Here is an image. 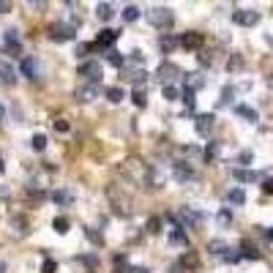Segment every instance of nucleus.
Segmentation results:
<instances>
[{
	"mask_svg": "<svg viewBox=\"0 0 273 273\" xmlns=\"http://www.w3.org/2000/svg\"><path fill=\"white\" fill-rule=\"evenodd\" d=\"M148 22L153 27H159V30H170L172 22H175V14H172V8H167V5H153V8H148Z\"/></svg>",
	"mask_w": 273,
	"mask_h": 273,
	"instance_id": "f257e3e1",
	"label": "nucleus"
},
{
	"mask_svg": "<svg viewBox=\"0 0 273 273\" xmlns=\"http://www.w3.org/2000/svg\"><path fill=\"white\" fill-rule=\"evenodd\" d=\"M77 74L85 79V82L98 85V82H101V63H98V60H82V63H79V71Z\"/></svg>",
	"mask_w": 273,
	"mask_h": 273,
	"instance_id": "f03ea898",
	"label": "nucleus"
},
{
	"mask_svg": "<svg viewBox=\"0 0 273 273\" xmlns=\"http://www.w3.org/2000/svg\"><path fill=\"white\" fill-rule=\"evenodd\" d=\"M175 219H178V222H183V230H197L202 222H205V213L191 211V208H181Z\"/></svg>",
	"mask_w": 273,
	"mask_h": 273,
	"instance_id": "7ed1b4c3",
	"label": "nucleus"
},
{
	"mask_svg": "<svg viewBox=\"0 0 273 273\" xmlns=\"http://www.w3.org/2000/svg\"><path fill=\"white\" fill-rule=\"evenodd\" d=\"M3 49L8 52L11 57L22 55V38H19V30H16V27H8V30L3 33Z\"/></svg>",
	"mask_w": 273,
	"mask_h": 273,
	"instance_id": "20e7f679",
	"label": "nucleus"
},
{
	"mask_svg": "<svg viewBox=\"0 0 273 273\" xmlns=\"http://www.w3.org/2000/svg\"><path fill=\"white\" fill-rule=\"evenodd\" d=\"M232 22L241 25V27H254L260 22V11H254V8H235V11H232Z\"/></svg>",
	"mask_w": 273,
	"mask_h": 273,
	"instance_id": "39448f33",
	"label": "nucleus"
},
{
	"mask_svg": "<svg viewBox=\"0 0 273 273\" xmlns=\"http://www.w3.org/2000/svg\"><path fill=\"white\" fill-rule=\"evenodd\" d=\"M213 126H216V115L213 112H202L194 118V131L200 137H211L213 134Z\"/></svg>",
	"mask_w": 273,
	"mask_h": 273,
	"instance_id": "423d86ee",
	"label": "nucleus"
},
{
	"mask_svg": "<svg viewBox=\"0 0 273 273\" xmlns=\"http://www.w3.org/2000/svg\"><path fill=\"white\" fill-rule=\"evenodd\" d=\"M49 38H52V41H74V38H77V27H74V25H66V22H60V25H52V27H49Z\"/></svg>",
	"mask_w": 273,
	"mask_h": 273,
	"instance_id": "0eeeda50",
	"label": "nucleus"
},
{
	"mask_svg": "<svg viewBox=\"0 0 273 273\" xmlns=\"http://www.w3.org/2000/svg\"><path fill=\"white\" fill-rule=\"evenodd\" d=\"M167 222H170V243L172 246H186V243H189V235H186L183 224L178 222L175 216H170Z\"/></svg>",
	"mask_w": 273,
	"mask_h": 273,
	"instance_id": "6e6552de",
	"label": "nucleus"
},
{
	"mask_svg": "<svg viewBox=\"0 0 273 273\" xmlns=\"http://www.w3.org/2000/svg\"><path fill=\"white\" fill-rule=\"evenodd\" d=\"M172 178H175L178 183H191L197 178V172L191 170L189 161H175V164H172Z\"/></svg>",
	"mask_w": 273,
	"mask_h": 273,
	"instance_id": "1a4fd4ad",
	"label": "nucleus"
},
{
	"mask_svg": "<svg viewBox=\"0 0 273 273\" xmlns=\"http://www.w3.org/2000/svg\"><path fill=\"white\" fill-rule=\"evenodd\" d=\"M19 74H22V77H27V79H38V74H41V66H38L36 57L25 55V57L19 60Z\"/></svg>",
	"mask_w": 273,
	"mask_h": 273,
	"instance_id": "9d476101",
	"label": "nucleus"
},
{
	"mask_svg": "<svg viewBox=\"0 0 273 273\" xmlns=\"http://www.w3.org/2000/svg\"><path fill=\"white\" fill-rule=\"evenodd\" d=\"M98 93H101V88H98V85L85 82V85H79V88L74 90V98H77V101L90 104V101H96V98H98Z\"/></svg>",
	"mask_w": 273,
	"mask_h": 273,
	"instance_id": "9b49d317",
	"label": "nucleus"
},
{
	"mask_svg": "<svg viewBox=\"0 0 273 273\" xmlns=\"http://www.w3.org/2000/svg\"><path fill=\"white\" fill-rule=\"evenodd\" d=\"M159 77L164 79V85H172V82H175L178 77H183V71H181V68L175 66V63L164 60V63H161V66H159Z\"/></svg>",
	"mask_w": 273,
	"mask_h": 273,
	"instance_id": "f8f14e48",
	"label": "nucleus"
},
{
	"mask_svg": "<svg viewBox=\"0 0 273 273\" xmlns=\"http://www.w3.org/2000/svg\"><path fill=\"white\" fill-rule=\"evenodd\" d=\"M74 200H77V197H74L71 189H55V191H52V202L60 205V208H71Z\"/></svg>",
	"mask_w": 273,
	"mask_h": 273,
	"instance_id": "ddd939ff",
	"label": "nucleus"
},
{
	"mask_svg": "<svg viewBox=\"0 0 273 273\" xmlns=\"http://www.w3.org/2000/svg\"><path fill=\"white\" fill-rule=\"evenodd\" d=\"M115 41H118V30H109V27H107V30L98 33L93 44H96V49H112Z\"/></svg>",
	"mask_w": 273,
	"mask_h": 273,
	"instance_id": "4468645a",
	"label": "nucleus"
},
{
	"mask_svg": "<svg viewBox=\"0 0 273 273\" xmlns=\"http://www.w3.org/2000/svg\"><path fill=\"white\" fill-rule=\"evenodd\" d=\"M232 178H235L238 183H257V181H263V172H254V170H243V167H238V170H232Z\"/></svg>",
	"mask_w": 273,
	"mask_h": 273,
	"instance_id": "2eb2a0df",
	"label": "nucleus"
},
{
	"mask_svg": "<svg viewBox=\"0 0 273 273\" xmlns=\"http://www.w3.org/2000/svg\"><path fill=\"white\" fill-rule=\"evenodd\" d=\"M232 112H235L238 118H243L246 123H257V120H260L257 109H252L249 104H235V107H232Z\"/></svg>",
	"mask_w": 273,
	"mask_h": 273,
	"instance_id": "dca6fc26",
	"label": "nucleus"
},
{
	"mask_svg": "<svg viewBox=\"0 0 273 273\" xmlns=\"http://www.w3.org/2000/svg\"><path fill=\"white\" fill-rule=\"evenodd\" d=\"M126 68V74H129V82L134 85V88H142L145 82H148V71L145 68H129V66H123Z\"/></svg>",
	"mask_w": 273,
	"mask_h": 273,
	"instance_id": "f3484780",
	"label": "nucleus"
},
{
	"mask_svg": "<svg viewBox=\"0 0 273 273\" xmlns=\"http://www.w3.org/2000/svg\"><path fill=\"white\" fill-rule=\"evenodd\" d=\"M181 46H183V49H200V46H202V33H183V36H181Z\"/></svg>",
	"mask_w": 273,
	"mask_h": 273,
	"instance_id": "a211bd4d",
	"label": "nucleus"
},
{
	"mask_svg": "<svg viewBox=\"0 0 273 273\" xmlns=\"http://www.w3.org/2000/svg\"><path fill=\"white\" fill-rule=\"evenodd\" d=\"M208 252H211L213 257H219V260H222L224 254L230 252V243H227V241H222V238H216V241H211V243H208Z\"/></svg>",
	"mask_w": 273,
	"mask_h": 273,
	"instance_id": "6ab92c4d",
	"label": "nucleus"
},
{
	"mask_svg": "<svg viewBox=\"0 0 273 273\" xmlns=\"http://www.w3.org/2000/svg\"><path fill=\"white\" fill-rule=\"evenodd\" d=\"M241 260H260V249L252 241H241Z\"/></svg>",
	"mask_w": 273,
	"mask_h": 273,
	"instance_id": "aec40b11",
	"label": "nucleus"
},
{
	"mask_svg": "<svg viewBox=\"0 0 273 273\" xmlns=\"http://www.w3.org/2000/svg\"><path fill=\"white\" fill-rule=\"evenodd\" d=\"M227 202H230V205H235V208H241L243 202H246V191H243L241 186L230 189V191H227Z\"/></svg>",
	"mask_w": 273,
	"mask_h": 273,
	"instance_id": "412c9836",
	"label": "nucleus"
},
{
	"mask_svg": "<svg viewBox=\"0 0 273 273\" xmlns=\"http://www.w3.org/2000/svg\"><path fill=\"white\" fill-rule=\"evenodd\" d=\"M96 16H98L101 22H109V19L115 16V5H112V3H98V5H96Z\"/></svg>",
	"mask_w": 273,
	"mask_h": 273,
	"instance_id": "4be33fe9",
	"label": "nucleus"
},
{
	"mask_svg": "<svg viewBox=\"0 0 273 273\" xmlns=\"http://www.w3.org/2000/svg\"><path fill=\"white\" fill-rule=\"evenodd\" d=\"M159 46H161V52H164V55H170L175 46H181V38H175V36H161Z\"/></svg>",
	"mask_w": 273,
	"mask_h": 273,
	"instance_id": "5701e85b",
	"label": "nucleus"
},
{
	"mask_svg": "<svg viewBox=\"0 0 273 273\" xmlns=\"http://www.w3.org/2000/svg\"><path fill=\"white\" fill-rule=\"evenodd\" d=\"M120 16H123V22H137L139 16H142V11H139V5L129 3V5L123 8V14H120Z\"/></svg>",
	"mask_w": 273,
	"mask_h": 273,
	"instance_id": "b1692460",
	"label": "nucleus"
},
{
	"mask_svg": "<svg viewBox=\"0 0 273 273\" xmlns=\"http://www.w3.org/2000/svg\"><path fill=\"white\" fill-rule=\"evenodd\" d=\"M181 98H183V104H186V107H189L191 112H194V107H197V90H191L189 85H186V88L181 90Z\"/></svg>",
	"mask_w": 273,
	"mask_h": 273,
	"instance_id": "393cba45",
	"label": "nucleus"
},
{
	"mask_svg": "<svg viewBox=\"0 0 273 273\" xmlns=\"http://www.w3.org/2000/svg\"><path fill=\"white\" fill-rule=\"evenodd\" d=\"M0 79H3V85H14L16 82V71L11 66H5V63H0Z\"/></svg>",
	"mask_w": 273,
	"mask_h": 273,
	"instance_id": "a878e982",
	"label": "nucleus"
},
{
	"mask_svg": "<svg viewBox=\"0 0 273 273\" xmlns=\"http://www.w3.org/2000/svg\"><path fill=\"white\" fill-rule=\"evenodd\" d=\"M107 63H109V66H115V68H123L126 66V57L120 55L118 49H107Z\"/></svg>",
	"mask_w": 273,
	"mask_h": 273,
	"instance_id": "bb28decb",
	"label": "nucleus"
},
{
	"mask_svg": "<svg viewBox=\"0 0 273 273\" xmlns=\"http://www.w3.org/2000/svg\"><path fill=\"white\" fill-rule=\"evenodd\" d=\"M104 96H107L112 104H118V101H123V98H126V93H123V88L112 85V88H104Z\"/></svg>",
	"mask_w": 273,
	"mask_h": 273,
	"instance_id": "cd10ccee",
	"label": "nucleus"
},
{
	"mask_svg": "<svg viewBox=\"0 0 273 273\" xmlns=\"http://www.w3.org/2000/svg\"><path fill=\"white\" fill-rule=\"evenodd\" d=\"M232 96H235V85H224L222 98H219L216 107H219V109H222V107H230V104H232Z\"/></svg>",
	"mask_w": 273,
	"mask_h": 273,
	"instance_id": "c85d7f7f",
	"label": "nucleus"
},
{
	"mask_svg": "<svg viewBox=\"0 0 273 273\" xmlns=\"http://www.w3.org/2000/svg\"><path fill=\"white\" fill-rule=\"evenodd\" d=\"M183 77H186V82H189V88H191V90L205 88V77H202L200 71H194V74H183Z\"/></svg>",
	"mask_w": 273,
	"mask_h": 273,
	"instance_id": "c756f323",
	"label": "nucleus"
},
{
	"mask_svg": "<svg viewBox=\"0 0 273 273\" xmlns=\"http://www.w3.org/2000/svg\"><path fill=\"white\" fill-rule=\"evenodd\" d=\"M216 156H219V142H208L205 150H202V159H205V164L216 161Z\"/></svg>",
	"mask_w": 273,
	"mask_h": 273,
	"instance_id": "7c9ffc66",
	"label": "nucleus"
},
{
	"mask_svg": "<svg viewBox=\"0 0 273 273\" xmlns=\"http://www.w3.org/2000/svg\"><path fill=\"white\" fill-rule=\"evenodd\" d=\"M129 63H131V66H142V63H145L142 49H131L129 55H126V66H129Z\"/></svg>",
	"mask_w": 273,
	"mask_h": 273,
	"instance_id": "2f4dec72",
	"label": "nucleus"
},
{
	"mask_svg": "<svg viewBox=\"0 0 273 273\" xmlns=\"http://www.w3.org/2000/svg\"><path fill=\"white\" fill-rule=\"evenodd\" d=\"M216 222H219V227H230L232 224V211L230 208H222V211L216 213Z\"/></svg>",
	"mask_w": 273,
	"mask_h": 273,
	"instance_id": "473e14b6",
	"label": "nucleus"
},
{
	"mask_svg": "<svg viewBox=\"0 0 273 273\" xmlns=\"http://www.w3.org/2000/svg\"><path fill=\"white\" fill-rule=\"evenodd\" d=\"M52 227H55V232H60V235H66L68 227H71V222H68L66 216H57L55 222H52Z\"/></svg>",
	"mask_w": 273,
	"mask_h": 273,
	"instance_id": "72a5a7b5",
	"label": "nucleus"
},
{
	"mask_svg": "<svg viewBox=\"0 0 273 273\" xmlns=\"http://www.w3.org/2000/svg\"><path fill=\"white\" fill-rule=\"evenodd\" d=\"M161 93H164L167 101H178V98H181V90H178L175 85H164V88H161Z\"/></svg>",
	"mask_w": 273,
	"mask_h": 273,
	"instance_id": "f704fd0d",
	"label": "nucleus"
},
{
	"mask_svg": "<svg viewBox=\"0 0 273 273\" xmlns=\"http://www.w3.org/2000/svg\"><path fill=\"white\" fill-rule=\"evenodd\" d=\"M30 148L36 150V153H41V150L46 148V137H44V134H33V139H30Z\"/></svg>",
	"mask_w": 273,
	"mask_h": 273,
	"instance_id": "c9c22d12",
	"label": "nucleus"
},
{
	"mask_svg": "<svg viewBox=\"0 0 273 273\" xmlns=\"http://www.w3.org/2000/svg\"><path fill=\"white\" fill-rule=\"evenodd\" d=\"M85 235H88V241L93 243V246H104V238L98 235V232L93 230V227H85Z\"/></svg>",
	"mask_w": 273,
	"mask_h": 273,
	"instance_id": "e433bc0d",
	"label": "nucleus"
},
{
	"mask_svg": "<svg viewBox=\"0 0 273 273\" xmlns=\"http://www.w3.org/2000/svg\"><path fill=\"white\" fill-rule=\"evenodd\" d=\"M131 98H134V104H137L139 109H142L145 104H148V96H145V90H142V88H134V93H131Z\"/></svg>",
	"mask_w": 273,
	"mask_h": 273,
	"instance_id": "4c0bfd02",
	"label": "nucleus"
},
{
	"mask_svg": "<svg viewBox=\"0 0 273 273\" xmlns=\"http://www.w3.org/2000/svg\"><path fill=\"white\" fill-rule=\"evenodd\" d=\"M222 263L224 265H235V263H241V252H235V249H230L227 254L222 257Z\"/></svg>",
	"mask_w": 273,
	"mask_h": 273,
	"instance_id": "58836bf2",
	"label": "nucleus"
},
{
	"mask_svg": "<svg viewBox=\"0 0 273 273\" xmlns=\"http://www.w3.org/2000/svg\"><path fill=\"white\" fill-rule=\"evenodd\" d=\"M126 271H131L129 268V260H126L123 254H118V257H115V273H126Z\"/></svg>",
	"mask_w": 273,
	"mask_h": 273,
	"instance_id": "ea45409f",
	"label": "nucleus"
},
{
	"mask_svg": "<svg viewBox=\"0 0 273 273\" xmlns=\"http://www.w3.org/2000/svg\"><path fill=\"white\" fill-rule=\"evenodd\" d=\"M243 68V57L241 55H232L230 63H227V71H241Z\"/></svg>",
	"mask_w": 273,
	"mask_h": 273,
	"instance_id": "a19ab883",
	"label": "nucleus"
},
{
	"mask_svg": "<svg viewBox=\"0 0 273 273\" xmlns=\"http://www.w3.org/2000/svg\"><path fill=\"white\" fill-rule=\"evenodd\" d=\"M252 159H254L252 150H241V153H238V164H243V170H246V167L252 164Z\"/></svg>",
	"mask_w": 273,
	"mask_h": 273,
	"instance_id": "79ce46f5",
	"label": "nucleus"
},
{
	"mask_svg": "<svg viewBox=\"0 0 273 273\" xmlns=\"http://www.w3.org/2000/svg\"><path fill=\"white\" fill-rule=\"evenodd\" d=\"M52 129H55L57 134H66V131H68V120H63V118H55V120H52Z\"/></svg>",
	"mask_w": 273,
	"mask_h": 273,
	"instance_id": "37998d69",
	"label": "nucleus"
},
{
	"mask_svg": "<svg viewBox=\"0 0 273 273\" xmlns=\"http://www.w3.org/2000/svg\"><path fill=\"white\" fill-rule=\"evenodd\" d=\"M90 49H96V44H79V46H77V57H79V60H82V57L88 60V52H90Z\"/></svg>",
	"mask_w": 273,
	"mask_h": 273,
	"instance_id": "c03bdc74",
	"label": "nucleus"
},
{
	"mask_svg": "<svg viewBox=\"0 0 273 273\" xmlns=\"http://www.w3.org/2000/svg\"><path fill=\"white\" fill-rule=\"evenodd\" d=\"M148 232H150V235H156V232H161V224H159V219H150V222H148Z\"/></svg>",
	"mask_w": 273,
	"mask_h": 273,
	"instance_id": "a18cd8bd",
	"label": "nucleus"
},
{
	"mask_svg": "<svg viewBox=\"0 0 273 273\" xmlns=\"http://www.w3.org/2000/svg\"><path fill=\"white\" fill-rule=\"evenodd\" d=\"M263 191H265V194H273V178H268V181H263Z\"/></svg>",
	"mask_w": 273,
	"mask_h": 273,
	"instance_id": "49530a36",
	"label": "nucleus"
},
{
	"mask_svg": "<svg viewBox=\"0 0 273 273\" xmlns=\"http://www.w3.org/2000/svg\"><path fill=\"white\" fill-rule=\"evenodd\" d=\"M44 273H55V263H52V260H46V263H44Z\"/></svg>",
	"mask_w": 273,
	"mask_h": 273,
	"instance_id": "de8ad7c7",
	"label": "nucleus"
},
{
	"mask_svg": "<svg viewBox=\"0 0 273 273\" xmlns=\"http://www.w3.org/2000/svg\"><path fill=\"white\" fill-rule=\"evenodd\" d=\"M5 11H11V3H5V0H0V14H5Z\"/></svg>",
	"mask_w": 273,
	"mask_h": 273,
	"instance_id": "09e8293b",
	"label": "nucleus"
},
{
	"mask_svg": "<svg viewBox=\"0 0 273 273\" xmlns=\"http://www.w3.org/2000/svg\"><path fill=\"white\" fill-rule=\"evenodd\" d=\"M263 232H265V238H268V241L273 243V227H268V230H263Z\"/></svg>",
	"mask_w": 273,
	"mask_h": 273,
	"instance_id": "8fccbe9b",
	"label": "nucleus"
},
{
	"mask_svg": "<svg viewBox=\"0 0 273 273\" xmlns=\"http://www.w3.org/2000/svg\"><path fill=\"white\" fill-rule=\"evenodd\" d=\"M131 273H148V268H131Z\"/></svg>",
	"mask_w": 273,
	"mask_h": 273,
	"instance_id": "3c124183",
	"label": "nucleus"
},
{
	"mask_svg": "<svg viewBox=\"0 0 273 273\" xmlns=\"http://www.w3.org/2000/svg\"><path fill=\"white\" fill-rule=\"evenodd\" d=\"M3 118H5V107L0 104V120H3Z\"/></svg>",
	"mask_w": 273,
	"mask_h": 273,
	"instance_id": "603ef678",
	"label": "nucleus"
},
{
	"mask_svg": "<svg viewBox=\"0 0 273 273\" xmlns=\"http://www.w3.org/2000/svg\"><path fill=\"white\" fill-rule=\"evenodd\" d=\"M0 172H5V164H3V156H0Z\"/></svg>",
	"mask_w": 273,
	"mask_h": 273,
	"instance_id": "864d4df0",
	"label": "nucleus"
},
{
	"mask_svg": "<svg viewBox=\"0 0 273 273\" xmlns=\"http://www.w3.org/2000/svg\"><path fill=\"white\" fill-rule=\"evenodd\" d=\"M268 88L273 90V74H271V77H268Z\"/></svg>",
	"mask_w": 273,
	"mask_h": 273,
	"instance_id": "5fc2aeb1",
	"label": "nucleus"
},
{
	"mask_svg": "<svg viewBox=\"0 0 273 273\" xmlns=\"http://www.w3.org/2000/svg\"><path fill=\"white\" fill-rule=\"evenodd\" d=\"M0 273H3V263H0Z\"/></svg>",
	"mask_w": 273,
	"mask_h": 273,
	"instance_id": "6e6d98bb",
	"label": "nucleus"
},
{
	"mask_svg": "<svg viewBox=\"0 0 273 273\" xmlns=\"http://www.w3.org/2000/svg\"><path fill=\"white\" fill-rule=\"evenodd\" d=\"M271 44H273V36H271Z\"/></svg>",
	"mask_w": 273,
	"mask_h": 273,
	"instance_id": "4d7b16f0",
	"label": "nucleus"
}]
</instances>
